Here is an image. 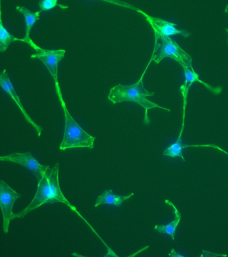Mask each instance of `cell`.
I'll use <instances>...</instances> for the list:
<instances>
[{
    "instance_id": "cell-1",
    "label": "cell",
    "mask_w": 228,
    "mask_h": 257,
    "mask_svg": "<svg viewBox=\"0 0 228 257\" xmlns=\"http://www.w3.org/2000/svg\"><path fill=\"white\" fill-rule=\"evenodd\" d=\"M59 164L56 165L53 168L50 167L48 168L45 176L41 181L38 182V190L35 198L27 208L17 214H15L13 220L18 218H23L28 213L35 210L42 205L49 203H63L78 213L75 207L70 204L62 192L59 185Z\"/></svg>"
},
{
    "instance_id": "cell-2",
    "label": "cell",
    "mask_w": 228,
    "mask_h": 257,
    "mask_svg": "<svg viewBox=\"0 0 228 257\" xmlns=\"http://www.w3.org/2000/svg\"><path fill=\"white\" fill-rule=\"evenodd\" d=\"M148 66H149L147 65L146 70L147 69ZM146 70L143 72L141 78L136 83L128 84V85L117 84V85L114 86L110 90L108 98L114 104L125 101H131L140 104L145 110L144 123L149 124L151 121H150L149 116H148V110L154 108H162V109L167 110L168 111H170V109L162 107V106L158 105V104L154 103V102L147 99V96H153L154 93L153 92L151 93V92H148L144 87L143 78Z\"/></svg>"
},
{
    "instance_id": "cell-3",
    "label": "cell",
    "mask_w": 228,
    "mask_h": 257,
    "mask_svg": "<svg viewBox=\"0 0 228 257\" xmlns=\"http://www.w3.org/2000/svg\"><path fill=\"white\" fill-rule=\"evenodd\" d=\"M155 34V46L153 54L149 63L154 61L156 64H159L163 58H171L175 60L183 67L194 70L192 66L191 56L184 51L175 40L171 39L169 36L162 35L158 32H154Z\"/></svg>"
},
{
    "instance_id": "cell-4",
    "label": "cell",
    "mask_w": 228,
    "mask_h": 257,
    "mask_svg": "<svg viewBox=\"0 0 228 257\" xmlns=\"http://www.w3.org/2000/svg\"><path fill=\"white\" fill-rule=\"evenodd\" d=\"M59 97L65 114V134L60 150L64 151L67 149L77 148L93 149L96 138L88 134L75 121L67 110L62 94Z\"/></svg>"
},
{
    "instance_id": "cell-5",
    "label": "cell",
    "mask_w": 228,
    "mask_h": 257,
    "mask_svg": "<svg viewBox=\"0 0 228 257\" xmlns=\"http://www.w3.org/2000/svg\"><path fill=\"white\" fill-rule=\"evenodd\" d=\"M35 50L37 51V53L33 54L31 58H37V59L41 60L42 62H43L55 80L58 95H61V89H60L59 83L58 81V66H59V62L65 57V50H46L39 47V46H37Z\"/></svg>"
},
{
    "instance_id": "cell-6",
    "label": "cell",
    "mask_w": 228,
    "mask_h": 257,
    "mask_svg": "<svg viewBox=\"0 0 228 257\" xmlns=\"http://www.w3.org/2000/svg\"><path fill=\"white\" fill-rule=\"evenodd\" d=\"M22 195L12 189L11 186L1 180L0 182V206L3 214L4 230L6 234L9 232V225L13 220L15 214L13 212L14 204Z\"/></svg>"
},
{
    "instance_id": "cell-7",
    "label": "cell",
    "mask_w": 228,
    "mask_h": 257,
    "mask_svg": "<svg viewBox=\"0 0 228 257\" xmlns=\"http://www.w3.org/2000/svg\"><path fill=\"white\" fill-rule=\"evenodd\" d=\"M1 161H9V162L17 163L29 169L37 176L38 182L41 181L45 175L46 172L49 167L44 166L30 152L15 153V154L7 155L0 158Z\"/></svg>"
},
{
    "instance_id": "cell-8",
    "label": "cell",
    "mask_w": 228,
    "mask_h": 257,
    "mask_svg": "<svg viewBox=\"0 0 228 257\" xmlns=\"http://www.w3.org/2000/svg\"><path fill=\"white\" fill-rule=\"evenodd\" d=\"M147 19L148 22L153 28V32H158L162 35L170 36L175 35V34H181L184 38H187L191 35L190 32L185 30H178L175 27L177 24L173 22L165 21L159 18H154L147 15L143 12H140Z\"/></svg>"
},
{
    "instance_id": "cell-9",
    "label": "cell",
    "mask_w": 228,
    "mask_h": 257,
    "mask_svg": "<svg viewBox=\"0 0 228 257\" xmlns=\"http://www.w3.org/2000/svg\"><path fill=\"white\" fill-rule=\"evenodd\" d=\"M0 83H1V86L3 87V89L11 96V98L15 100L16 103H17V105L19 106L20 109L21 110L22 112H23L24 116H25L27 121L29 122L31 124H33L34 127L35 128L36 130H37L38 134H39V136H41V132H43V128L36 124L35 122L33 121V119H32L31 116H29V114L27 113V111H26L23 104H22L21 99H20L19 96H18L17 92L15 91V88H14L11 80L10 79L9 75H8L7 70L6 69L4 70L1 76H0Z\"/></svg>"
},
{
    "instance_id": "cell-10",
    "label": "cell",
    "mask_w": 228,
    "mask_h": 257,
    "mask_svg": "<svg viewBox=\"0 0 228 257\" xmlns=\"http://www.w3.org/2000/svg\"><path fill=\"white\" fill-rule=\"evenodd\" d=\"M184 74H185V83H184L183 85L181 86L180 88V90H181L182 94L183 96V100H184V105H183V120H185V107L186 104H187V93L188 90H189V88L190 86L191 85L192 83L194 82H201V84H203L204 86H205L206 88H207L209 91L213 92V93L215 94H219L220 92L222 91V88L220 87V86H217V87H213V86H209V84L205 83L203 81H201V80L199 78V75H198L197 73H196L194 70H191L189 69V68L186 67V66H183Z\"/></svg>"
},
{
    "instance_id": "cell-11",
    "label": "cell",
    "mask_w": 228,
    "mask_h": 257,
    "mask_svg": "<svg viewBox=\"0 0 228 257\" xmlns=\"http://www.w3.org/2000/svg\"><path fill=\"white\" fill-rule=\"evenodd\" d=\"M17 10L20 13L23 14L25 19L26 35L24 38L23 42L27 43L35 50L38 46L31 39L30 33H31L33 26L35 25L38 20H40V14H41V11L33 12L27 8L23 7V6H17Z\"/></svg>"
},
{
    "instance_id": "cell-12",
    "label": "cell",
    "mask_w": 228,
    "mask_h": 257,
    "mask_svg": "<svg viewBox=\"0 0 228 257\" xmlns=\"http://www.w3.org/2000/svg\"><path fill=\"white\" fill-rule=\"evenodd\" d=\"M134 195V193L129 194V196H118L113 194L111 190H106L98 197L97 202L95 204V208L103 204H111L116 206H120L124 201L131 198Z\"/></svg>"
},
{
    "instance_id": "cell-13",
    "label": "cell",
    "mask_w": 228,
    "mask_h": 257,
    "mask_svg": "<svg viewBox=\"0 0 228 257\" xmlns=\"http://www.w3.org/2000/svg\"><path fill=\"white\" fill-rule=\"evenodd\" d=\"M165 202L167 203V204H169V206L173 207L175 218H174L173 221H172L169 224L156 225L155 229H156L158 232L161 233V234L164 233V234H169L170 236H171L172 239L174 240H175L176 228H177L178 225L179 224L180 220H181V214H180L179 211L177 210V209L176 208V207L174 206L173 203L170 202L169 200H166Z\"/></svg>"
},
{
    "instance_id": "cell-14",
    "label": "cell",
    "mask_w": 228,
    "mask_h": 257,
    "mask_svg": "<svg viewBox=\"0 0 228 257\" xmlns=\"http://www.w3.org/2000/svg\"><path fill=\"white\" fill-rule=\"evenodd\" d=\"M16 41L23 42V39H19L12 35L4 26L3 20H0V52H5L10 44Z\"/></svg>"
},
{
    "instance_id": "cell-15",
    "label": "cell",
    "mask_w": 228,
    "mask_h": 257,
    "mask_svg": "<svg viewBox=\"0 0 228 257\" xmlns=\"http://www.w3.org/2000/svg\"><path fill=\"white\" fill-rule=\"evenodd\" d=\"M182 133H183V132H180L179 138H178L177 142H176L175 144L171 145V146L165 149L163 153V156L171 157V158L181 157L183 160H185V158H184L183 156V154H182V150L188 148V147H191V146L184 144L183 142H182Z\"/></svg>"
},
{
    "instance_id": "cell-16",
    "label": "cell",
    "mask_w": 228,
    "mask_h": 257,
    "mask_svg": "<svg viewBox=\"0 0 228 257\" xmlns=\"http://www.w3.org/2000/svg\"><path fill=\"white\" fill-rule=\"evenodd\" d=\"M59 0H41L39 2V7L41 8V11H49L53 9L54 8L57 7L59 5L58 4Z\"/></svg>"
},
{
    "instance_id": "cell-17",
    "label": "cell",
    "mask_w": 228,
    "mask_h": 257,
    "mask_svg": "<svg viewBox=\"0 0 228 257\" xmlns=\"http://www.w3.org/2000/svg\"><path fill=\"white\" fill-rule=\"evenodd\" d=\"M103 1L109 2V3L113 4H115V5L121 6V7L129 8V9L136 10V11H137L138 12H141V10L138 9V8L134 7V6L131 5V4L126 3V2H122L121 1V0H103Z\"/></svg>"
},
{
    "instance_id": "cell-18",
    "label": "cell",
    "mask_w": 228,
    "mask_h": 257,
    "mask_svg": "<svg viewBox=\"0 0 228 257\" xmlns=\"http://www.w3.org/2000/svg\"><path fill=\"white\" fill-rule=\"evenodd\" d=\"M191 147H209V148H213L217 149V150L221 151V152L225 153V154L228 155V153L225 152V150H222L221 148H220L219 147L216 146V145L214 144H207V145H192Z\"/></svg>"
},
{
    "instance_id": "cell-19",
    "label": "cell",
    "mask_w": 228,
    "mask_h": 257,
    "mask_svg": "<svg viewBox=\"0 0 228 257\" xmlns=\"http://www.w3.org/2000/svg\"><path fill=\"white\" fill-rule=\"evenodd\" d=\"M225 12H226V13L228 14V5L227 6V7H226L225 8Z\"/></svg>"
},
{
    "instance_id": "cell-20",
    "label": "cell",
    "mask_w": 228,
    "mask_h": 257,
    "mask_svg": "<svg viewBox=\"0 0 228 257\" xmlns=\"http://www.w3.org/2000/svg\"><path fill=\"white\" fill-rule=\"evenodd\" d=\"M226 31H227V33H228V30L227 29H226ZM227 42H228V40H227Z\"/></svg>"
}]
</instances>
